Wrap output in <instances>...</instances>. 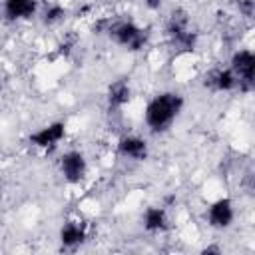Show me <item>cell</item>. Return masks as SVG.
<instances>
[{
    "label": "cell",
    "instance_id": "1",
    "mask_svg": "<svg viewBox=\"0 0 255 255\" xmlns=\"http://www.w3.org/2000/svg\"><path fill=\"white\" fill-rule=\"evenodd\" d=\"M183 100L179 94H161L153 98L145 108V122L153 129H163L181 110Z\"/></svg>",
    "mask_w": 255,
    "mask_h": 255
},
{
    "label": "cell",
    "instance_id": "2",
    "mask_svg": "<svg viewBox=\"0 0 255 255\" xmlns=\"http://www.w3.org/2000/svg\"><path fill=\"white\" fill-rule=\"evenodd\" d=\"M110 34L114 36L116 42L128 46L129 50H139L143 46V42H145V36L141 34V30L137 26H133L131 22H120V24H116L110 30Z\"/></svg>",
    "mask_w": 255,
    "mask_h": 255
},
{
    "label": "cell",
    "instance_id": "3",
    "mask_svg": "<svg viewBox=\"0 0 255 255\" xmlns=\"http://www.w3.org/2000/svg\"><path fill=\"white\" fill-rule=\"evenodd\" d=\"M60 165H62L64 177L70 183H78L84 177V173H86V159H84V155L80 151H68V153H64Z\"/></svg>",
    "mask_w": 255,
    "mask_h": 255
},
{
    "label": "cell",
    "instance_id": "4",
    "mask_svg": "<svg viewBox=\"0 0 255 255\" xmlns=\"http://www.w3.org/2000/svg\"><path fill=\"white\" fill-rule=\"evenodd\" d=\"M62 137H64V124H62V122H56V124H50V126L42 128L40 131L32 133V135H30V141H32L34 145L48 147V145L58 143Z\"/></svg>",
    "mask_w": 255,
    "mask_h": 255
},
{
    "label": "cell",
    "instance_id": "5",
    "mask_svg": "<svg viewBox=\"0 0 255 255\" xmlns=\"http://www.w3.org/2000/svg\"><path fill=\"white\" fill-rule=\"evenodd\" d=\"M233 72L243 78L245 82H251L253 80V74H255V56L249 52V50H241L233 56Z\"/></svg>",
    "mask_w": 255,
    "mask_h": 255
},
{
    "label": "cell",
    "instance_id": "6",
    "mask_svg": "<svg viewBox=\"0 0 255 255\" xmlns=\"http://www.w3.org/2000/svg\"><path fill=\"white\" fill-rule=\"evenodd\" d=\"M233 219V207L229 199H219L209 207V221L215 227H227Z\"/></svg>",
    "mask_w": 255,
    "mask_h": 255
},
{
    "label": "cell",
    "instance_id": "7",
    "mask_svg": "<svg viewBox=\"0 0 255 255\" xmlns=\"http://www.w3.org/2000/svg\"><path fill=\"white\" fill-rule=\"evenodd\" d=\"M120 151L128 157H133V159H143L145 153H147V145L143 139L139 137H133V135H128V137H122L120 139Z\"/></svg>",
    "mask_w": 255,
    "mask_h": 255
},
{
    "label": "cell",
    "instance_id": "8",
    "mask_svg": "<svg viewBox=\"0 0 255 255\" xmlns=\"http://www.w3.org/2000/svg\"><path fill=\"white\" fill-rule=\"evenodd\" d=\"M36 10L34 0H6V14L8 18H28Z\"/></svg>",
    "mask_w": 255,
    "mask_h": 255
},
{
    "label": "cell",
    "instance_id": "9",
    "mask_svg": "<svg viewBox=\"0 0 255 255\" xmlns=\"http://www.w3.org/2000/svg\"><path fill=\"white\" fill-rule=\"evenodd\" d=\"M129 94H131V92H129V86H128L126 82H116V84L110 86V96H108V100H110L112 106H124V104H128Z\"/></svg>",
    "mask_w": 255,
    "mask_h": 255
},
{
    "label": "cell",
    "instance_id": "10",
    "mask_svg": "<svg viewBox=\"0 0 255 255\" xmlns=\"http://www.w3.org/2000/svg\"><path fill=\"white\" fill-rule=\"evenodd\" d=\"M60 239H62V243H64V245H68V247L78 245V243H82V241H84V229H82L80 225H76V223H68V225H64V227H62Z\"/></svg>",
    "mask_w": 255,
    "mask_h": 255
},
{
    "label": "cell",
    "instance_id": "11",
    "mask_svg": "<svg viewBox=\"0 0 255 255\" xmlns=\"http://www.w3.org/2000/svg\"><path fill=\"white\" fill-rule=\"evenodd\" d=\"M143 225H145V229H149V231L163 229V227H165V213H163V209H159V207H149V209L145 211Z\"/></svg>",
    "mask_w": 255,
    "mask_h": 255
},
{
    "label": "cell",
    "instance_id": "12",
    "mask_svg": "<svg viewBox=\"0 0 255 255\" xmlns=\"http://www.w3.org/2000/svg\"><path fill=\"white\" fill-rule=\"evenodd\" d=\"M213 86L217 90H231L235 86V74L229 72V70H223V72H215L213 74Z\"/></svg>",
    "mask_w": 255,
    "mask_h": 255
},
{
    "label": "cell",
    "instance_id": "13",
    "mask_svg": "<svg viewBox=\"0 0 255 255\" xmlns=\"http://www.w3.org/2000/svg\"><path fill=\"white\" fill-rule=\"evenodd\" d=\"M62 16H64V8L62 6H50L46 10V14H44V22L46 24H54V22L62 20Z\"/></svg>",
    "mask_w": 255,
    "mask_h": 255
},
{
    "label": "cell",
    "instance_id": "14",
    "mask_svg": "<svg viewBox=\"0 0 255 255\" xmlns=\"http://www.w3.org/2000/svg\"><path fill=\"white\" fill-rule=\"evenodd\" d=\"M239 4H241V10H243L247 16L253 14V0H241Z\"/></svg>",
    "mask_w": 255,
    "mask_h": 255
},
{
    "label": "cell",
    "instance_id": "15",
    "mask_svg": "<svg viewBox=\"0 0 255 255\" xmlns=\"http://www.w3.org/2000/svg\"><path fill=\"white\" fill-rule=\"evenodd\" d=\"M145 6L151 8V10H157L161 6V0H145Z\"/></svg>",
    "mask_w": 255,
    "mask_h": 255
}]
</instances>
